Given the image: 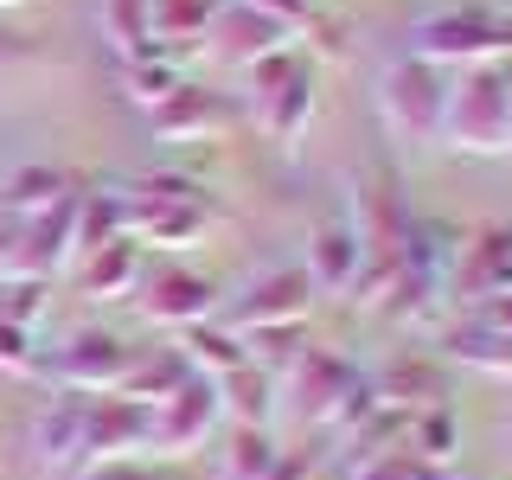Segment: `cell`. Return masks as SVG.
Masks as SVG:
<instances>
[{"label":"cell","instance_id":"1","mask_svg":"<svg viewBox=\"0 0 512 480\" xmlns=\"http://www.w3.org/2000/svg\"><path fill=\"white\" fill-rule=\"evenodd\" d=\"M141 448H148V410L116 391H58L32 423V455L52 480H77Z\"/></svg>","mask_w":512,"mask_h":480},{"label":"cell","instance_id":"2","mask_svg":"<svg viewBox=\"0 0 512 480\" xmlns=\"http://www.w3.org/2000/svg\"><path fill=\"white\" fill-rule=\"evenodd\" d=\"M116 192H122V231L154 250H192L218 224V205L186 173H148V180L116 186Z\"/></svg>","mask_w":512,"mask_h":480},{"label":"cell","instance_id":"3","mask_svg":"<svg viewBox=\"0 0 512 480\" xmlns=\"http://www.w3.org/2000/svg\"><path fill=\"white\" fill-rule=\"evenodd\" d=\"M442 141L455 154H474V160L512 154V84H506V64H468V71L448 77Z\"/></svg>","mask_w":512,"mask_h":480},{"label":"cell","instance_id":"4","mask_svg":"<svg viewBox=\"0 0 512 480\" xmlns=\"http://www.w3.org/2000/svg\"><path fill=\"white\" fill-rule=\"evenodd\" d=\"M448 77L455 71H436L429 58H391L378 71V116L391 128L397 141H416V148H429V141H442V109H448Z\"/></svg>","mask_w":512,"mask_h":480},{"label":"cell","instance_id":"5","mask_svg":"<svg viewBox=\"0 0 512 480\" xmlns=\"http://www.w3.org/2000/svg\"><path fill=\"white\" fill-rule=\"evenodd\" d=\"M250 116L256 128H263L269 141H301V128H308L314 116V64L301 58V52H269V58H256L250 64Z\"/></svg>","mask_w":512,"mask_h":480},{"label":"cell","instance_id":"6","mask_svg":"<svg viewBox=\"0 0 512 480\" xmlns=\"http://www.w3.org/2000/svg\"><path fill=\"white\" fill-rule=\"evenodd\" d=\"M128 340L122 333H109V327H77V333H64V340L39 359V372L58 384V391H116L122 372H128Z\"/></svg>","mask_w":512,"mask_h":480},{"label":"cell","instance_id":"7","mask_svg":"<svg viewBox=\"0 0 512 480\" xmlns=\"http://www.w3.org/2000/svg\"><path fill=\"white\" fill-rule=\"evenodd\" d=\"M308 308H314L308 269H269V276H256L244 295L224 301L218 327H231L237 340H244V333H263V327H308Z\"/></svg>","mask_w":512,"mask_h":480},{"label":"cell","instance_id":"8","mask_svg":"<svg viewBox=\"0 0 512 480\" xmlns=\"http://www.w3.org/2000/svg\"><path fill=\"white\" fill-rule=\"evenodd\" d=\"M224 423V404H218V384L192 372L173 397H160L148 410V448L154 455H192V448H205L218 436Z\"/></svg>","mask_w":512,"mask_h":480},{"label":"cell","instance_id":"9","mask_svg":"<svg viewBox=\"0 0 512 480\" xmlns=\"http://www.w3.org/2000/svg\"><path fill=\"white\" fill-rule=\"evenodd\" d=\"M352 384H359V372L340 359V352H327V346H308L295 365L276 378V397H288V410L301 416V423H314V429H327L333 416H340V404L352 397Z\"/></svg>","mask_w":512,"mask_h":480},{"label":"cell","instance_id":"10","mask_svg":"<svg viewBox=\"0 0 512 480\" xmlns=\"http://www.w3.org/2000/svg\"><path fill=\"white\" fill-rule=\"evenodd\" d=\"M512 295V224H480L461 237V256L448 269V301H493Z\"/></svg>","mask_w":512,"mask_h":480},{"label":"cell","instance_id":"11","mask_svg":"<svg viewBox=\"0 0 512 480\" xmlns=\"http://www.w3.org/2000/svg\"><path fill=\"white\" fill-rule=\"evenodd\" d=\"M218 314V282L199 276V269H160V276L141 282V320L154 327H199V320Z\"/></svg>","mask_w":512,"mask_h":480},{"label":"cell","instance_id":"12","mask_svg":"<svg viewBox=\"0 0 512 480\" xmlns=\"http://www.w3.org/2000/svg\"><path fill=\"white\" fill-rule=\"evenodd\" d=\"M148 122H154L160 141H212V135H224V128L237 122V103L224 90H205V84L186 77L160 109H148Z\"/></svg>","mask_w":512,"mask_h":480},{"label":"cell","instance_id":"13","mask_svg":"<svg viewBox=\"0 0 512 480\" xmlns=\"http://www.w3.org/2000/svg\"><path fill=\"white\" fill-rule=\"evenodd\" d=\"M308 282H314V295H346L352 276H359V224H352L346 205H333L327 218L314 224V237H308Z\"/></svg>","mask_w":512,"mask_h":480},{"label":"cell","instance_id":"14","mask_svg":"<svg viewBox=\"0 0 512 480\" xmlns=\"http://www.w3.org/2000/svg\"><path fill=\"white\" fill-rule=\"evenodd\" d=\"M288 39H295V32H282L276 20H263L256 7H244V0H224L212 32H205V45H212L224 64H237V71H250V64L269 58V52H288Z\"/></svg>","mask_w":512,"mask_h":480},{"label":"cell","instance_id":"15","mask_svg":"<svg viewBox=\"0 0 512 480\" xmlns=\"http://www.w3.org/2000/svg\"><path fill=\"white\" fill-rule=\"evenodd\" d=\"M77 288L90 301H122L141 288V244L135 237H109L90 256H77Z\"/></svg>","mask_w":512,"mask_h":480},{"label":"cell","instance_id":"16","mask_svg":"<svg viewBox=\"0 0 512 480\" xmlns=\"http://www.w3.org/2000/svg\"><path fill=\"white\" fill-rule=\"evenodd\" d=\"M218 7L224 0H154L148 7V52H167V58L199 52L212 20H218Z\"/></svg>","mask_w":512,"mask_h":480},{"label":"cell","instance_id":"17","mask_svg":"<svg viewBox=\"0 0 512 480\" xmlns=\"http://www.w3.org/2000/svg\"><path fill=\"white\" fill-rule=\"evenodd\" d=\"M77 186L64 167H45V160H32V167H13L7 180H0V212L7 218H39V212H52V205H64V199H77Z\"/></svg>","mask_w":512,"mask_h":480},{"label":"cell","instance_id":"18","mask_svg":"<svg viewBox=\"0 0 512 480\" xmlns=\"http://www.w3.org/2000/svg\"><path fill=\"white\" fill-rule=\"evenodd\" d=\"M186 378H192V365H186L180 346L135 352V359H128V372H122V384H116V397H128V404H141V410H154L160 397H173Z\"/></svg>","mask_w":512,"mask_h":480},{"label":"cell","instance_id":"19","mask_svg":"<svg viewBox=\"0 0 512 480\" xmlns=\"http://www.w3.org/2000/svg\"><path fill=\"white\" fill-rule=\"evenodd\" d=\"M378 384V397L391 410H404V416H416V410H442L448 404V378H442V365H429V359H397L384 378H372Z\"/></svg>","mask_w":512,"mask_h":480},{"label":"cell","instance_id":"20","mask_svg":"<svg viewBox=\"0 0 512 480\" xmlns=\"http://www.w3.org/2000/svg\"><path fill=\"white\" fill-rule=\"evenodd\" d=\"M218 404H224L231 429H269V416H276V378L263 365H237L231 378H218Z\"/></svg>","mask_w":512,"mask_h":480},{"label":"cell","instance_id":"21","mask_svg":"<svg viewBox=\"0 0 512 480\" xmlns=\"http://www.w3.org/2000/svg\"><path fill=\"white\" fill-rule=\"evenodd\" d=\"M180 352H186L192 372L212 378V384H218V378H231L237 365H250V346L237 340L231 327H218V320H199V327H186V333H180Z\"/></svg>","mask_w":512,"mask_h":480},{"label":"cell","instance_id":"22","mask_svg":"<svg viewBox=\"0 0 512 480\" xmlns=\"http://www.w3.org/2000/svg\"><path fill=\"white\" fill-rule=\"evenodd\" d=\"M448 359L455 365H468V372L480 378H500L512 384V340L506 333H493V327H480V320H468V327H448Z\"/></svg>","mask_w":512,"mask_h":480},{"label":"cell","instance_id":"23","mask_svg":"<svg viewBox=\"0 0 512 480\" xmlns=\"http://www.w3.org/2000/svg\"><path fill=\"white\" fill-rule=\"evenodd\" d=\"M180 84H186V71H180V58H167V52L122 58V96H128V103H141V109H160Z\"/></svg>","mask_w":512,"mask_h":480},{"label":"cell","instance_id":"24","mask_svg":"<svg viewBox=\"0 0 512 480\" xmlns=\"http://www.w3.org/2000/svg\"><path fill=\"white\" fill-rule=\"evenodd\" d=\"M282 461V448L269 429H231L224 436V455H218V480H269Z\"/></svg>","mask_w":512,"mask_h":480},{"label":"cell","instance_id":"25","mask_svg":"<svg viewBox=\"0 0 512 480\" xmlns=\"http://www.w3.org/2000/svg\"><path fill=\"white\" fill-rule=\"evenodd\" d=\"M404 448H410L416 461H423V468H436V474H442V461L461 448V423H455V410H448V404H442V410H416V416H410V429H404Z\"/></svg>","mask_w":512,"mask_h":480},{"label":"cell","instance_id":"26","mask_svg":"<svg viewBox=\"0 0 512 480\" xmlns=\"http://www.w3.org/2000/svg\"><path fill=\"white\" fill-rule=\"evenodd\" d=\"M109 237H128L122 231V192L116 186L77 192V256H90L96 244H109Z\"/></svg>","mask_w":512,"mask_h":480},{"label":"cell","instance_id":"27","mask_svg":"<svg viewBox=\"0 0 512 480\" xmlns=\"http://www.w3.org/2000/svg\"><path fill=\"white\" fill-rule=\"evenodd\" d=\"M148 7L154 0H103V39L116 45V58L148 52Z\"/></svg>","mask_w":512,"mask_h":480},{"label":"cell","instance_id":"28","mask_svg":"<svg viewBox=\"0 0 512 480\" xmlns=\"http://www.w3.org/2000/svg\"><path fill=\"white\" fill-rule=\"evenodd\" d=\"M346 474H352V480H436V468H423V461H416L404 442H397V448H384V455L352 461Z\"/></svg>","mask_w":512,"mask_h":480},{"label":"cell","instance_id":"29","mask_svg":"<svg viewBox=\"0 0 512 480\" xmlns=\"http://www.w3.org/2000/svg\"><path fill=\"white\" fill-rule=\"evenodd\" d=\"M45 288H52V282H7L0 320H13V327H32V320L45 314Z\"/></svg>","mask_w":512,"mask_h":480},{"label":"cell","instance_id":"30","mask_svg":"<svg viewBox=\"0 0 512 480\" xmlns=\"http://www.w3.org/2000/svg\"><path fill=\"white\" fill-rule=\"evenodd\" d=\"M0 372H39L32 327H13V320H0Z\"/></svg>","mask_w":512,"mask_h":480},{"label":"cell","instance_id":"31","mask_svg":"<svg viewBox=\"0 0 512 480\" xmlns=\"http://www.w3.org/2000/svg\"><path fill=\"white\" fill-rule=\"evenodd\" d=\"M263 20H276L282 32H314V0H244Z\"/></svg>","mask_w":512,"mask_h":480},{"label":"cell","instance_id":"32","mask_svg":"<svg viewBox=\"0 0 512 480\" xmlns=\"http://www.w3.org/2000/svg\"><path fill=\"white\" fill-rule=\"evenodd\" d=\"M480 327H493V333H506V340H512V295L480 301Z\"/></svg>","mask_w":512,"mask_h":480},{"label":"cell","instance_id":"33","mask_svg":"<svg viewBox=\"0 0 512 480\" xmlns=\"http://www.w3.org/2000/svg\"><path fill=\"white\" fill-rule=\"evenodd\" d=\"M13 244H20V218L0 212V282H7V269H13Z\"/></svg>","mask_w":512,"mask_h":480},{"label":"cell","instance_id":"34","mask_svg":"<svg viewBox=\"0 0 512 480\" xmlns=\"http://www.w3.org/2000/svg\"><path fill=\"white\" fill-rule=\"evenodd\" d=\"M26 58V45H20V32H0V84H7V71Z\"/></svg>","mask_w":512,"mask_h":480},{"label":"cell","instance_id":"35","mask_svg":"<svg viewBox=\"0 0 512 480\" xmlns=\"http://www.w3.org/2000/svg\"><path fill=\"white\" fill-rule=\"evenodd\" d=\"M13 7H20V0H0V13H13Z\"/></svg>","mask_w":512,"mask_h":480},{"label":"cell","instance_id":"36","mask_svg":"<svg viewBox=\"0 0 512 480\" xmlns=\"http://www.w3.org/2000/svg\"><path fill=\"white\" fill-rule=\"evenodd\" d=\"M500 64H506V84H512V58H500Z\"/></svg>","mask_w":512,"mask_h":480},{"label":"cell","instance_id":"37","mask_svg":"<svg viewBox=\"0 0 512 480\" xmlns=\"http://www.w3.org/2000/svg\"><path fill=\"white\" fill-rule=\"evenodd\" d=\"M436 480H461V474H436Z\"/></svg>","mask_w":512,"mask_h":480},{"label":"cell","instance_id":"38","mask_svg":"<svg viewBox=\"0 0 512 480\" xmlns=\"http://www.w3.org/2000/svg\"><path fill=\"white\" fill-rule=\"evenodd\" d=\"M148 480H154V474H148Z\"/></svg>","mask_w":512,"mask_h":480}]
</instances>
